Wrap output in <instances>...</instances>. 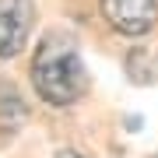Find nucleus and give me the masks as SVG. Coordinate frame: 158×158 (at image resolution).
Listing matches in <instances>:
<instances>
[{"instance_id": "obj_1", "label": "nucleus", "mask_w": 158, "mask_h": 158, "mask_svg": "<svg viewBox=\"0 0 158 158\" xmlns=\"http://www.w3.org/2000/svg\"><path fill=\"white\" fill-rule=\"evenodd\" d=\"M32 85L46 106H74L88 91V70L81 60V49L70 35L49 32L35 46L32 60Z\"/></svg>"}, {"instance_id": "obj_2", "label": "nucleus", "mask_w": 158, "mask_h": 158, "mask_svg": "<svg viewBox=\"0 0 158 158\" xmlns=\"http://www.w3.org/2000/svg\"><path fill=\"white\" fill-rule=\"evenodd\" d=\"M35 25L32 0H0V60H11L28 46Z\"/></svg>"}, {"instance_id": "obj_3", "label": "nucleus", "mask_w": 158, "mask_h": 158, "mask_svg": "<svg viewBox=\"0 0 158 158\" xmlns=\"http://www.w3.org/2000/svg\"><path fill=\"white\" fill-rule=\"evenodd\" d=\"M98 7L116 32L134 35V39L148 35L158 21V0H98Z\"/></svg>"}, {"instance_id": "obj_4", "label": "nucleus", "mask_w": 158, "mask_h": 158, "mask_svg": "<svg viewBox=\"0 0 158 158\" xmlns=\"http://www.w3.org/2000/svg\"><path fill=\"white\" fill-rule=\"evenodd\" d=\"M28 119V106H25L21 91L11 81H0V134H11Z\"/></svg>"}]
</instances>
